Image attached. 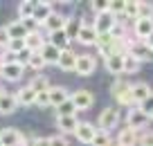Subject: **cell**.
<instances>
[{"label":"cell","instance_id":"obj_1","mask_svg":"<svg viewBox=\"0 0 153 146\" xmlns=\"http://www.w3.org/2000/svg\"><path fill=\"white\" fill-rule=\"evenodd\" d=\"M110 92H113V97L120 101L122 106H135V99H133V94H131V83H126L124 79L115 81Z\"/></svg>","mask_w":153,"mask_h":146},{"label":"cell","instance_id":"obj_2","mask_svg":"<svg viewBox=\"0 0 153 146\" xmlns=\"http://www.w3.org/2000/svg\"><path fill=\"white\" fill-rule=\"evenodd\" d=\"M117 25V16H113L110 11H104V14L95 16V32L97 34H110V29Z\"/></svg>","mask_w":153,"mask_h":146},{"label":"cell","instance_id":"obj_3","mask_svg":"<svg viewBox=\"0 0 153 146\" xmlns=\"http://www.w3.org/2000/svg\"><path fill=\"white\" fill-rule=\"evenodd\" d=\"M95 70H97V61H95V56H90V54H81V56H76V67H74L76 74H81V76H90Z\"/></svg>","mask_w":153,"mask_h":146},{"label":"cell","instance_id":"obj_4","mask_svg":"<svg viewBox=\"0 0 153 146\" xmlns=\"http://www.w3.org/2000/svg\"><path fill=\"white\" fill-rule=\"evenodd\" d=\"M117 124H120V113L115 108H106L104 113L99 115V130L108 133V130H113Z\"/></svg>","mask_w":153,"mask_h":146},{"label":"cell","instance_id":"obj_5","mask_svg":"<svg viewBox=\"0 0 153 146\" xmlns=\"http://www.w3.org/2000/svg\"><path fill=\"white\" fill-rule=\"evenodd\" d=\"M149 119H151V117L144 115L140 108H133L128 115H126V124H128V128H133V130H137V133L144 130V126L149 124Z\"/></svg>","mask_w":153,"mask_h":146},{"label":"cell","instance_id":"obj_6","mask_svg":"<svg viewBox=\"0 0 153 146\" xmlns=\"http://www.w3.org/2000/svg\"><path fill=\"white\" fill-rule=\"evenodd\" d=\"M72 104L76 106V110H88L92 104H95V97H92L90 90H76V92L70 94Z\"/></svg>","mask_w":153,"mask_h":146},{"label":"cell","instance_id":"obj_7","mask_svg":"<svg viewBox=\"0 0 153 146\" xmlns=\"http://www.w3.org/2000/svg\"><path fill=\"white\" fill-rule=\"evenodd\" d=\"M126 54H128V56H133L135 61H146L149 56H151V50H149L146 45H144V43H137V41H131L128 43V47H126Z\"/></svg>","mask_w":153,"mask_h":146},{"label":"cell","instance_id":"obj_8","mask_svg":"<svg viewBox=\"0 0 153 146\" xmlns=\"http://www.w3.org/2000/svg\"><path fill=\"white\" fill-rule=\"evenodd\" d=\"M61 52H63V50L54 47L52 43H48V41H45L43 47L38 50V54L43 56V61H45V63H52V65H59V56H61Z\"/></svg>","mask_w":153,"mask_h":146},{"label":"cell","instance_id":"obj_9","mask_svg":"<svg viewBox=\"0 0 153 146\" xmlns=\"http://www.w3.org/2000/svg\"><path fill=\"white\" fill-rule=\"evenodd\" d=\"M95 133H97V128L92 126L90 122H79V126H76V139L81 142V144H90L92 142V137H95Z\"/></svg>","mask_w":153,"mask_h":146},{"label":"cell","instance_id":"obj_10","mask_svg":"<svg viewBox=\"0 0 153 146\" xmlns=\"http://www.w3.org/2000/svg\"><path fill=\"white\" fill-rule=\"evenodd\" d=\"M23 65H18V63H2V70H0V76L7 81H18L23 79Z\"/></svg>","mask_w":153,"mask_h":146},{"label":"cell","instance_id":"obj_11","mask_svg":"<svg viewBox=\"0 0 153 146\" xmlns=\"http://www.w3.org/2000/svg\"><path fill=\"white\" fill-rule=\"evenodd\" d=\"M131 94H133V99H135V106H140L142 101H146L149 97H153L151 85H149V83H135V85H131Z\"/></svg>","mask_w":153,"mask_h":146},{"label":"cell","instance_id":"obj_12","mask_svg":"<svg viewBox=\"0 0 153 146\" xmlns=\"http://www.w3.org/2000/svg\"><path fill=\"white\" fill-rule=\"evenodd\" d=\"M68 99H70V92H68L63 85H54V88H50V106L59 108V106L65 104Z\"/></svg>","mask_w":153,"mask_h":146},{"label":"cell","instance_id":"obj_13","mask_svg":"<svg viewBox=\"0 0 153 146\" xmlns=\"http://www.w3.org/2000/svg\"><path fill=\"white\" fill-rule=\"evenodd\" d=\"M7 34H9L11 41H25L27 38V27L23 25V20H14V23L7 25Z\"/></svg>","mask_w":153,"mask_h":146},{"label":"cell","instance_id":"obj_14","mask_svg":"<svg viewBox=\"0 0 153 146\" xmlns=\"http://www.w3.org/2000/svg\"><path fill=\"white\" fill-rule=\"evenodd\" d=\"M18 108V101H16V92H5L0 97V115H11Z\"/></svg>","mask_w":153,"mask_h":146},{"label":"cell","instance_id":"obj_15","mask_svg":"<svg viewBox=\"0 0 153 146\" xmlns=\"http://www.w3.org/2000/svg\"><path fill=\"white\" fill-rule=\"evenodd\" d=\"M137 139H140V133L126 126L124 130H120V135H117V146H135Z\"/></svg>","mask_w":153,"mask_h":146},{"label":"cell","instance_id":"obj_16","mask_svg":"<svg viewBox=\"0 0 153 146\" xmlns=\"http://www.w3.org/2000/svg\"><path fill=\"white\" fill-rule=\"evenodd\" d=\"M16 101H18V106L36 104V92H34V88H32V85H23V88L16 92Z\"/></svg>","mask_w":153,"mask_h":146},{"label":"cell","instance_id":"obj_17","mask_svg":"<svg viewBox=\"0 0 153 146\" xmlns=\"http://www.w3.org/2000/svg\"><path fill=\"white\" fill-rule=\"evenodd\" d=\"M20 139H23V133L16 130V128H5V130H0V142H2V146H18Z\"/></svg>","mask_w":153,"mask_h":146},{"label":"cell","instance_id":"obj_18","mask_svg":"<svg viewBox=\"0 0 153 146\" xmlns=\"http://www.w3.org/2000/svg\"><path fill=\"white\" fill-rule=\"evenodd\" d=\"M59 67H61V70H65V72H72V70L76 67V54L72 52L70 47L61 52V56H59Z\"/></svg>","mask_w":153,"mask_h":146},{"label":"cell","instance_id":"obj_19","mask_svg":"<svg viewBox=\"0 0 153 146\" xmlns=\"http://www.w3.org/2000/svg\"><path fill=\"white\" fill-rule=\"evenodd\" d=\"M56 126L61 133H72L74 135L76 126H79V119H76V115H72V117H56Z\"/></svg>","mask_w":153,"mask_h":146},{"label":"cell","instance_id":"obj_20","mask_svg":"<svg viewBox=\"0 0 153 146\" xmlns=\"http://www.w3.org/2000/svg\"><path fill=\"white\" fill-rule=\"evenodd\" d=\"M63 25H65V18H63L61 14H56V11H52V14L48 16V20L43 23V27L48 29L50 34H52V32H59V29H63Z\"/></svg>","mask_w":153,"mask_h":146},{"label":"cell","instance_id":"obj_21","mask_svg":"<svg viewBox=\"0 0 153 146\" xmlns=\"http://www.w3.org/2000/svg\"><path fill=\"white\" fill-rule=\"evenodd\" d=\"M106 70L110 74H122L124 72V54H113V56L106 61Z\"/></svg>","mask_w":153,"mask_h":146},{"label":"cell","instance_id":"obj_22","mask_svg":"<svg viewBox=\"0 0 153 146\" xmlns=\"http://www.w3.org/2000/svg\"><path fill=\"white\" fill-rule=\"evenodd\" d=\"M43 34L38 32H29L27 34V38H25V47H27V50H32V52H38V50H41V47H43Z\"/></svg>","mask_w":153,"mask_h":146},{"label":"cell","instance_id":"obj_23","mask_svg":"<svg viewBox=\"0 0 153 146\" xmlns=\"http://www.w3.org/2000/svg\"><path fill=\"white\" fill-rule=\"evenodd\" d=\"M63 32L68 34V38L70 41H76V36H79V32H81V20L76 18H65V25H63Z\"/></svg>","mask_w":153,"mask_h":146},{"label":"cell","instance_id":"obj_24","mask_svg":"<svg viewBox=\"0 0 153 146\" xmlns=\"http://www.w3.org/2000/svg\"><path fill=\"white\" fill-rule=\"evenodd\" d=\"M54 47H59V50H68V45H70V38H68V34L63 32V29H59V32H52L50 34V41Z\"/></svg>","mask_w":153,"mask_h":146},{"label":"cell","instance_id":"obj_25","mask_svg":"<svg viewBox=\"0 0 153 146\" xmlns=\"http://www.w3.org/2000/svg\"><path fill=\"white\" fill-rule=\"evenodd\" d=\"M76 41L81 43V45H97V32H95V27H81Z\"/></svg>","mask_w":153,"mask_h":146},{"label":"cell","instance_id":"obj_26","mask_svg":"<svg viewBox=\"0 0 153 146\" xmlns=\"http://www.w3.org/2000/svg\"><path fill=\"white\" fill-rule=\"evenodd\" d=\"M151 32H153V20H135V34H137V38L146 41L151 36Z\"/></svg>","mask_w":153,"mask_h":146},{"label":"cell","instance_id":"obj_27","mask_svg":"<svg viewBox=\"0 0 153 146\" xmlns=\"http://www.w3.org/2000/svg\"><path fill=\"white\" fill-rule=\"evenodd\" d=\"M50 14H52V7H50V2H38L36 9H34V20H36L38 25H43L45 20H48Z\"/></svg>","mask_w":153,"mask_h":146},{"label":"cell","instance_id":"obj_28","mask_svg":"<svg viewBox=\"0 0 153 146\" xmlns=\"http://www.w3.org/2000/svg\"><path fill=\"white\" fill-rule=\"evenodd\" d=\"M38 2H34V0H25V2H20L18 5V16L20 20H27V18H34V9H36Z\"/></svg>","mask_w":153,"mask_h":146},{"label":"cell","instance_id":"obj_29","mask_svg":"<svg viewBox=\"0 0 153 146\" xmlns=\"http://www.w3.org/2000/svg\"><path fill=\"white\" fill-rule=\"evenodd\" d=\"M29 85H32V88H34V92H48V90L50 88H52V85H50V79H48V76H43V74H38V76H34V79H32V83H29Z\"/></svg>","mask_w":153,"mask_h":146},{"label":"cell","instance_id":"obj_30","mask_svg":"<svg viewBox=\"0 0 153 146\" xmlns=\"http://www.w3.org/2000/svg\"><path fill=\"white\" fill-rule=\"evenodd\" d=\"M137 20H153V5L151 2H137Z\"/></svg>","mask_w":153,"mask_h":146},{"label":"cell","instance_id":"obj_31","mask_svg":"<svg viewBox=\"0 0 153 146\" xmlns=\"http://www.w3.org/2000/svg\"><path fill=\"white\" fill-rule=\"evenodd\" d=\"M56 115L59 117H72V115H76V106L72 104V99H68L65 104H61L56 108Z\"/></svg>","mask_w":153,"mask_h":146},{"label":"cell","instance_id":"obj_32","mask_svg":"<svg viewBox=\"0 0 153 146\" xmlns=\"http://www.w3.org/2000/svg\"><path fill=\"white\" fill-rule=\"evenodd\" d=\"M90 146H110V135L97 128V133H95V137H92Z\"/></svg>","mask_w":153,"mask_h":146},{"label":"cell","instance_id":"obj_33","mask_svg":"<svg viewBox=\"0 0 153 146\" xmlns=\"http://www.w3.org/2000/svg\"><path fill=\"white\" fill-rule=\"evenodd\" d=\"M140 65L142 63L135 61L133 56H128V54H124V72H128V74H135V72L140 70Z\"/></svg>","mask_w":153,"mask_h":146},{"label":"cell","instance_id":"obj_34","mask_svg":"<svg viewBox=\"0 0 153 146\" xmlns=\"http://www.w3.org/2000/svg\"><path fill=\"white\" fill-rule=\"evenodd\" d=\"M137 144H140V146H153V130H151V128H144V130H140Z\"/></svg>","mask_w":153,"mask_h":146},{"label":"cell","instance_id":"obj_35","mask_svg":"<svg viewBox=\"0 0 153 146\" xmlns=\"http://www.w3.org/2000/svg\"><path fill=\"white\" fill-rule=\"evenodd\" d=\"M124 9H126V2H124V0H113V2H108V11L113 16L124 14Z\"/></svg>","mask_w":153,"mask_h":146},{"label":"cell","instance_id":"obj_36","mask_svg":"<svg viewBox=\"0 0 153 146\" xmlns=\"http://www.w3.org/2000/svg\"><path fill=\"white\" fill-rule=\"evenodd\" d=\"M27 65H29V67H34V70H43V67L48 65V63L43 61V56H41V54H38V52H34V54H32V59H29V63H27Z\"/></svg>","mask_w":153,"mask_h":146},{"label":"cell","instance_id":"obj_37","mask_svg":"<svg viewBox=\"0 0 153 146\" xmlns=\"http://www.w3.org/2000/svg\"><path fill=\"white\" fill-rule=\"evenodd\" d=\"M32 50H27V47H25V50H23V52H18V54H16V63H18V65H27V63H29V59H32Z\"/></svg>","mask_w":153,"mask_h":146},{"label":"cell","instance_id":"obj_38","mask_svg":"<svg viewBox=\"0 0 153 146\" xmlns=\"http://www.w3.org/2000/svg\"><path fill=\"white\" fill-rule=\"evenodd\" d=\"M124 34H126V25H115L113 29H110V36H113V41H124Z\"/></svg>","mask_w":153,"mask_h":146},{"label":"cell","instance_id":"obj_39","mask_svg":"<svg viewBox=\"0 0 153 146\" xmlns=\"http://www.w3.org/2000/svg\"><path fill=\"white\" fill-rule=\"evenodd\" d=\"M137 11H140L137 2H126V9H124V16H126V18L137 20Z\"/></svg>","mask_w":153,"mask_h":146},{"label":"cell","instance_id":"obj_40","mask_svg":"<svg viewBox=\"0 0 153 146\" xmlns=\"http://www.w3.org/2000/svg\"><path fill=\"white\" fill-rule=\"evenodd\" d=\"M7 50H9L11 54H18V52H23V50H25V41H9Z\"/></svg>","mask_w":153,"mask_h":146},{"label":"cell","instance_id":"obj_41","mask_svg":"<svg viewBox=\"0 0 153 146\" xmlns=\"http://www.w3.org/2000/svg\"><path fill=\"white\" fill-rule=\"evenodd\" d=\"M90 7H92L95 14H104V11H108V2H104V0H95Z\"/></svg>","mask_w":153,"mask_h":146},{"label":"cell","instance_id":"obj_42","mask_svg":"<svg viewBox=\"0 0 153 146\" xmlns=\"http://www.w3.org/2000/svg\"><path fill=\"white\" fill-rule=\"evenodd\" d=\"M36 104L41 106V108L50 106V90H48V92H38V94H36Z\"/></svg>","mask_w":153,"mask_h":146},{"label":"cell","instance_id":"obj_43","mask_svg":"<svg viewBox=\"0 0 153 146\" xmlns=\"http://www.w3.org/2000/svg\"><path fill=\"white\" fill-rule=\"evenodd\" d=\"M137 108H140V110H142V113H144V115H151V113H153V97H149V99H146V101H142V104H140V106H137Z\"/></svg>","mask_w":153,"mask_h":146},{"label":"cell","instance_id":"obj_44","mask_svg":"<svg viewBox=\"0 0 153 146\" xmlns=\"http://www.w3.org/2000/svg\"><path fill=\"white\" fill-rule=\"evenodd\" d=\"M50 146H70V144H68V139L63 135H54V137H50Z\"/></svg>","mask_w":153,"mask_h":146},{"label":"cell","instance_id":"obj_45","mask_svg":"<svg viewBox=\"0 0 153 146\" xmlns=\"http://www.w3.org/2000/svg\"><path fill=\"white\" fill-rule=\"evenodd\" d=\"M9 34H7V27H0V47H7L9 45Z\"/></svg>","mask_w":153,"mask_h":146},{"label":"cell","instance_id":"obj_46","mask_svg":"<svg viewBox=\"0 0 153 146\" xmlns=\"http://www.w3.org/2000/svg\"><path fill=\"white\" fill-rule=\"evenodd\" d=\"M32 146H50V137H34Z\"/></svg>","mask_w":153,"mask_h":146},{"label":"cell","instance_id":"obj_47","mask_svg":"<svg viewBox=\"0 0 153 146\" xmlns=\"http://www.w3.org/2000/svg\"><path fill=\"white\" fill-rule=\"evenodd\" d=\"M144 45H146L149 50H151V52H153V32H151V36H149L146 41H144Z\"/></svg>","mask_w":153,"mask_h":146},{"label":"cell","instance_id":"obj_48","mask_svg":"<svg viewBox=\"0 0 153 146\" xmlns=\"http://www.w3.org/2000/svg\"><path fill=\"white\" fill-rule=\"evenodd\" d=\"M2 94H5V88H2V85H0V97H2Z\"/></svg>","mask_w":153,"mask_h":146},{"label":"cell","instance_id":"obj_49","mask_svg":"<svg viewBox=\"0 0 153 146\" xmlns=\"http://www.w3.org/2000/svg\"><path fill=\"white\" fill-rule=\"evenodd\" d=\"M149 117H151V119H153V113H151V115H149Z\"/></svg>","mask_w":153,"mask_h":146},{"label":"cell","instance_id":"obj_50","mask_svg":"<svg viewBox=\"0 0 153 146\" xmlns=\"http://www.w3.org/2000/svg\"><path fill=\"white\" fill-rule=\"evenodd\" d=\"M0 146H2V142H0Z\"/></svg>","mask_w":153,"mask_h":146}]
</instances>
